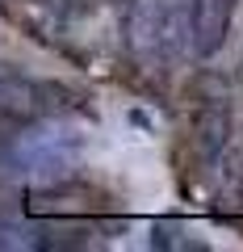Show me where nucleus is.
<instances>
[{"mask_svg": "<svg viewBox=\"0 0 243 252\" xmlns=\"http://www.w3.org/2000/svg\"><path fill=\"white\" fill-rule=\"evenodd\" d=\"M235 13V0H197L193 4V26H197L201 51H218V42L226 38V21Z\"/></svg>", "mask_w": 243, "mask_h": 252, "instance_id": "obj_1", "label": "nucleus"}]
</instances>
